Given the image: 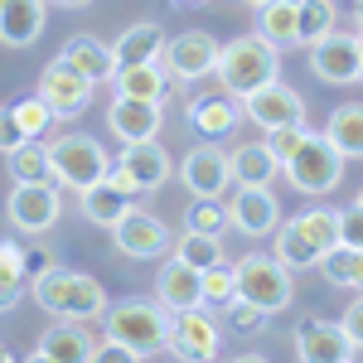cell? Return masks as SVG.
I'll list each match as a JSON object with an SVG mask.
<instances>
[{"label": "cell", "mask_w": 363, "mask_h": 363, "mask_svg": "<svg viewBox=\"0 0 363 363\" xmlns=\"http://www.w3.org/2000/svg\"><path fill=\"white\" fill-rule=\"evenodd\" d=\"M160 49H165V29L155 25V20H136V25L121 29V39L112 44V58H116V68H126V63L160 58Z\"/></svg>", "instance_id": "25"}, {"label": "cell", "mask_w": 363, "mask_h": 363, "mask_svg": "<svg viewBox=\"0 0 363 363\" xmlns=\"http://www.w3.org/2000/svg\"><path fill=\"white\" fill-rule=\"evenodd\" d=\"M169 5H203V0H169Z\"/></svg>", "instance_id": "50"}, {"label": "cell", "mask_w": 363, "mask_h": 363, "mask_svg": "<svg viewBox=\"0 0 363 363\" xmlns=\"http://www.w3.org/2000/svg\"><path fill=\"white\" fill-rule=\"evenodd\" d=\"M359 68H363V25H359Z\"/></svg>", "instance_id": "49"}, {"label": "cell", "mask_w": 363, "mask_h": 363, "mask_svg": "<svg viewBox=\"0 0 363 363\" xmlns=\"http://www.w3.org/2000/svg\"><path fill=\"white\" fill-rule=\"evenodd\" d=\"M5 165H10V179H15V184L49 179V150H44L39 140H20L15 150H5Z\"/></svg>", "instance_id": "32"}, {"label": "cell", "mask_w": 363, "mask_h": 363, "mask_svg": "<svg viewBox=\"0 0 363 363\" xmlns=\"http://www.w3.org/2000/svg\"><path fill=\"white\" fill-rule=\"evenodd\" d=\"M54 5H63V10H83V5H92V0H54Z\"/></svg>", "instance_id": "46"}, {"label": "cell", "mask_w": 363, "mask_h": 363, "mask_svg": "<svg viewBox=\"0 0 363 363\" xmlns=\"http://www.w3.org/2000/svg\"><path fill=\"white\" fill-rule=\"evenodd\" d=\"M25 247L20 242H0V315H10V310L25 301Z\"/></svg>", "instance_id": "31"}, {"label": "cell", "mask_w": 363, "mask_h": 363, "mask_svg": "<svg viewBox=\"0 0 363 363\" xmlns=\"http://www.w3.org/2000/svg\"><path fill=\"white\" fill-rule=\"evenodd\" d=\"M179 262H189L199 272H208V267H218L223 262V238H208V233H184L179 238Z\"/></svg>", "instance_id": "35"}, {"label": "cell", "mask_w": 363, "mask_h": 363, "mask_svg": "<svg viewBox=\"0 0 363 363\" xmlns=\"http://www.w3.org/2000/svg\"><path fill=\"white\" fill-rule=\"evenodd\" d=\"M349 286H354V291H363V247L354 252V281H349Z\"/></svg>", "instance_id": "45"}, {"label": "cell", "mask_w": 363, "mask_h": 363, "mask_svg": "<svg viewBox=\"0 0 363 363\" xmlns=\"http://www.w3.org/2000/svg\"><path fill=\"white\" fill-rule=\"evenodd\" d=\"M165 349L184 363H208V359H218V349H223V325L208 315V306L174 310L169 330H165Z\"/></svg>", "instance_id": "6"}, {"label": "cell", "mask_w": 363, "mask_h": 363, "mask_svg": "<svg viewBox=\"0 0 363 363\" xmlns=\"http://www.w3.org/2000/svg\"><path fill=\"white\" fill-rule=\"evenodd\" d=\"M39 97L49 102L54 116H83L87 102H92V83H87L73 63L54 58V63H44V73H39Z\"/></svg>", "instance_id": "13"}, {"label": "cell", "mask_w": 363, "mask_h": 363, "mask_svg": "<svg viewBox=\"0 0 363 363\" xmlns=\"http://www.w3.org/2000/svg\"><path fill=\"white\" fill-rule=\"evenodd\" d=\"M165 330H169V310L155 301H121L107 310V335L121 339L136 359H150L165 349Z\"/></svg>", "instance_id": "5"}, {"label": "cell", "mask_w": 363, "mask_h": 363, "mask_svg": "<svg viewBox=\"0 0 363 363\" xmlns=\"http://www.w3.org/2000/svg\"><path fill=\"white\" fill-rule=\"evenodd\" d=\"M34 359L39 363H87L92 359V335L83 330V320H54L39 335Z\"/></svg>", "instance_id": "19"}, {"label": "cell", "mask_w": 363, "mask_h": 363, "mask_svg": "<svg viewBox=\"0 0 363 363\" xmlns=\"http://www.w3.org/2000/svg\"><path fill=\"white\" fill-rule=\"evenodd\" d=\"M107 126H112L116 140H155V131H160V102L116 97L107 107Z\"/></svg>", "instance_id": "22"}, {"label": "cell", "mask_w": 363, "mask_h": 363, "mask_svg": "<svg viewBox=\"0 0 363 363\" xmlns=\"http://www.w3.org/2000/svg\"><path fill=\"white\" fill-rule=\"evenodd\" d=\"M189 228H194V233H208V238H223L228 233V208L218 203V199H194Z\"/></svg>", "instance_id": "37"}, {"label": "cell", "mask_w": 363, "mask_h": 363, "mask_svg": "<svg viewBox=\"0 0 363 363\" xmlns=\"http://www.w3.org/2000/svg\"><path fill=\"white\" fill-rule=\"evenodd\" d=\"M242 121V107H238V97H218V92H199V97H189V126H194L199 136L218 140L228 136L233 126Z\"/></svg>", "instance_id": "23"}, {"label": "cell", "mask_w": 363, "mask_h": 363, "mask_svg": "<svg viewBox=\"0 0 363 363\" xmlns=\"http://www.w3.org/2000/svg\"><path fill=\"white\" fill-rule=\"evenodd\" d=\"M281 174H286L291 189H301L310 199H325V194H335L339 179H344V155L325 140V131H306L301 150L291 160H281Z\"/></svg>", "instance_id": "3"}, {"label": "cell", "mask_w": 363, "mask_h": 363, "mask_svg": "<svg viewBox=\"0 0 363 363\" xmlns=\"http://www.w3.org/2000/svg\"><path fill=\"white\" fill-rule=\"evenodd\" d=\"M359 203H363V189H359Z\"/></svg>", "instance_id": "52"}, {"label": "cell", "mask_w": 363, "mask_h": 363, "mask_svg": "<svg viewBox=\"0 0 363 363\" xmlns=\"http://www.w3.org/2000/svg\"><path fill=\"white\" fill-rule=\"evenodd\" d=\"M112 83H116V97H136V102H169V97H179V87H184L174 73H165L160 58L116 68Z\"/></svg>", "instance_id": "16"}, {"label": "cell", "mask_w": 363, "mask_h": 363, "mask_svg": "<svg viewBox=\"0 0 363 363\" xmlns=\"http://www.w3.org/2000/svg\"><path fill=\"white\" fill-rule=\"evenodd\" d=\"M223 315H228L233 330H267V320H272L267 310H257L252 301H242V296H233V301L223 306Z\"/></svg>", "instance_id": "39"}, {"label": "cell", "mask_w": 363, "mask_h": 363, "mask_svg": "<svg viewBox=\"0 0 363 363\" xmlns=\"http://www.w3.org/2000/svg\"><path fill=\"white\" fill-rule=\"evenodd\" d=\"M116 165L136 179L140 194L160 189V184L169 179V155H165V145H155V140H126V150H121V160H116Z\"/></svg>", "instance_id": "20"}, {"label": "cell", "mask_w": 363, "mask_h": 363, "mask_svg": "<svg viewBox=\"0 0 363 363\" xmlns=\"http://www.w3.org/2000/svg\"><path fill=\"white\" fill-rule=\"evenodd\" d=\"M296 354L306 363H349L354 359V344H349L339 320H306L296 330Z\"/></svg>", "instance_id": "17"}, {"label": "cell", "mask_w": 363, "mask_h": 363, "mask_svg": "<svg viewBox=\"0 0 363 363\" xmlns=\"http://www.w3.org/2000/svg\"><path fill=\"white\" fill-rule=\"evenodd\" d=\"M0 5H5V0H0Z\"/></svg>", "instance_id": "53"}, {"label": "cell", "mask_w": 363, "mask_h": 363, "mask_svg": "<svg viewBox=\"0 0 363 363\" xmlns=\"http://www.w3.org/2000/svg\"><path fill=\"white\" fill-rule=\"evenodd\" d=\"M58 184L54 179H29V184H15L10 199H5V218L29 233V238H39V233H49L58 223Z\"/></svg>", "instance_id": "10"}, {"label": "cell", "mask_w": 363, "mask_h": 363, "mask_svg": "<svg viewBox=\"0 0 363 363\" xmlns=\"http://www.w3.org/2000/svg\"><path fill=\"white\" fill-rule=\"evenodd\" d=\"M228 165H233V184H272V179L281 174V160L272 155L267 140L238 145V150L228 155Z\"/></svg>", "instance_id": "28"}, {"label": "cell", "mask_w": 363, "mask_h": 363, "mask_svg": "<svg viewBox=\"0 0 363 363\" xmlns=\"http://www.w3.org/2000/svg\"><path fill=\"white\" fill-rule=\"evenodd\" d=\"M339 242L344 247H363V203L339 208Z\"/></svg>", "instance_id": "41"}, {"label": "cell", "mask_w": 363, "mask_h": 363, "mask_svg": "<svg viewBox=\"0 0 363 363\" xmlns=\"http://www.w3.org/2000/svg\"><path fill=\"white\" fill-rule=\"evenodd\" d=\"M272 233H277V252H272V257H277L281 267L306 272V267H315V262H320V247L306 238V228L296 223V218H291V223H277Z\"/></svg>", "instance_id": "30"}, {"label": "cell", "mask_w": 363, "mask_h": 363, "mask_svg": "<svg viewBox=\"0 0 363 363\" xmlns=\"http://www.w3.org/2000/svg\"><path fill=\"white\" fill-rule=\"evenodd\" d=\"M20 140H29V136L20 131V121H15V112H10V107H0V155H5V150H15Z\"/></svg>", "instance_id": "44"}, {"label": "cell", "mask_w": 363, "mask_h": 363, "mask_svg": "<svg viewBox=\"0 0 363 363\" xmlns=\"http://www.w3.org/2000/svg\"><path fill=\"white\" fill-rule=\"evenodd\" d=\"M155 301H160L169 315H174V310L203 306V277H199V267L169 257L165 267H160V277H155Z\"/></svg>", "instance_id": "18"}, {"label": "cell", "mask_w": 363, "mask_h": 363, "mask_svg": "<svg viewBox=\"0 0 363 363\" xmlns=\"http://www.w3.org/2000/svg\"><path fill=\"white\" fill-rule=\"evenodd\" d=\"M10 112H15L20 131H25L29 140H39V136H44V131H49V126L58 121V116L49 112V102H44L39 92H34V97H25V102H10Z\"/></svg>", "instance_id": "36"}, {"label": "cell", "mask_w": 363, "mask_h": 363, "mask_svg": "<svg viewBox=\"0 0 363 363\" xmlns=\"http://www.w3.org/2000/svg\"><path fill=\"white\" fill-rule=\"evenodd\" d=\"M29 291H34V301L49 310L54 320H97V315H107L102 281L87 277V272H73L63 262H44L29 277Z\"/></svg>", "instance_id": "1"}, {"label": "cell", "mask_w": 363, "mask_h": 363, "mask_svg": "<svg viewBox=\"0 0 363 363\" xmlns=\"http://www.w3.org/2000/svg\"><path fill=\"white\" fill-rule=\"evenodd\" d=\"M10 359H15V354H10V349H5V344H0V363H10Z\"/></svg>", "instance_id": "48"}, {"label": "cell", "mask_w": 363, "mask_h": 363, "mask_svg": "<svg viewBox=\"0 0 363 363\" xmlns=\"http://www.w3.org/2000/svg\"><path fill=\"white\" fill-rule=\"evenodd\" d=\"M199 277H203V306H218V310H223L228 301L238 296V286H233V267H223V262H218V267H208V272H199Z\"/></svg>", "instance_id": "38"}, {"label": "cell", "mask_w": 363, "mask_h": 363, "mask_svg": "<svg viewBox=\"0 0 363 363\" xmlns=\"http://www.w3.org/2000/svg\"><path fill=\"white\" fill-rule=\"evenodd\" d=\"M44 150H49V179L63 184V189H87L97 179H107V169H112V155L102 150V140L83 136V131L63 136V140H49Z\"/></svg>", "instance_id": "4"}, {"label": "cell", "mask_w": 363, "mask_h": 363, "mask_svg": "<svg viewBox=\"0 0 363 363\" xmlns=\"http://www.w3.org/2000/svg\"><path fill=\"white\" fill-rule=\"evenodd\" d=\"M92 359H97V363H102V359H116V363H140L136 354H131V349H126L121 339H112V335H102V344H92Z\"/></svg>", "instance_id": "43"}, {"label": "cell", "mask_w": 363, "mask_h": 363, "mask_svg": "<svg viewBox=\"0 0 363 363\" xmlns=\"http://www.w3.org/2000/svg\"><path fill=\"white\" fill-rule=\"evenodd\" d=\"M257 34H262L272 49H296V44H301L296 0H267V5H257Z\"/></svg>", "instance_id": "27"}, {"label": "cell", "mask_w": 363, "mask_h": 363, "mask_svg": "<svg viewBox=\"0 0 363 363\" xmlns=\"http://www.w3.org/2000/svg\"><path fill=\"white\" fill-rule=\"evenodd\" d=\"M213 73H218V83H223L228 97H247V92H257L262 83L281 78V49H272L262 34H242V39H233V44L218 49Z\"/></svg>", "instance_id": "2"}, {"label": "cell", "mask_w": 363, "mask_h": 363, "mask_svg": "<svg viewBox=\"0 0 363 363\" xmlns=\"http://www.w3.org/2000/svg\"><path fill=\"white\" fill-rule=\"evenodd\" d=\"M247 5H252V10H257V5H267V0H247Z\"/></svg>", "instance_id": "51"}, {"label": "cell", "mask_w": 363, "mask_h": 363, "mask_svg": "<svg viewBox=\"0 0 363 363\" xmlns=\"http://www.w3.org/2000/svg\"><path fill=\"white\" fill-rule=\"evenodd\" d=\"M344 335H349V344H354V354H363V296H354V306L344 310Z\"/></svg>", "instance_id": "42"}, {"label": "cell", "mask_w": 363, "mask_h": 363, "mask_svg": "<svg viewBox=\"0 0 363 363\" xmlns=\"http://www.w3.org/2000/svg\"><path fill=\"white\" fill-rule=\"evenodd\" d=\"M296 25H301V44L320 39V34H330V29L339 25L335 0H296Z\"/></svg>", "instance_id": "33"}, {"label": "cell", "mask_w": 363, "mask_h": 363, "mask_svg": "<svg viewBox=\"0 0 363 363\" xmlns=\"http://www.w3.org/2000/svg\"><path fill=\"white\" fill-rule=\"evenodd\" d=\"M296 223L306 228V238H310L320 252H330V247L339 242V208L315 203V208H306V213H296Z\"/></svg>", "instance_id": "34"}, {"label": "cell", "mask_w": 363, "mask_h": 363, "mask_svg": "<svg viewBox=\"0 0 363 363\" xmlns=\"http://www.w3.org/2000/svg\"><path fill=\"white\" fill-rule=\"evenodd\" d=\"M233 286H238L242 301H252L267 315L291 306V267H281L277 257H242L233 267Z\"/></svg>", "instance_id": "7"}, {"label": "cell", "mask_w": 363, "mask_h": 363, "mask_svg": "<svg viewBox=\"0 0 363 363\" xmlns=\"http://www.w3.org/2000/svg\"><path fill=\"white\" fill-rule=\"evenodd\" d=\"M310 73L320 83H335V87H349V83H363V68H359V34H344V29H330L320 39H310Z\"/></svg>", "instance_id": "8"}, {"label": "cell", "mask_w": 363, "mask_h": 363, "mask_svg": "<svg viewBox=\"0 0 363 363\" xmlns=\"http://www.w3.org/2000/svg\"><path fill=\"white\" fill-rule=\"evenodd\" d=\"M281 218V203L272 194V184H238V194L228 203V228L247 233V238H267Z\"/></svg>", "instance_id": "15"}, {"label": "cell", "mask_w": 363, "mask_h": 363, "mask_svg": "<svg viewBox=\"0 0 363 363\" xmlns=\"http://www.w3.org/2000/svg\"><path fill=\"white\" fill-rule=\"evenodd\" d=\"M78 208H83L87 223L97 228H112L126 208H131V194L126 189H116L112 179H97V184H87V189H78Z\"/></svg>", "instance_id": "26"}, {"label": "cell", "mask_w": 363, "mask_h": 363, "mask_svg": "<svg viewBox=\"0 0 363 363\" xmlns=\"http://www.w3.org/2000/svg\"><path fill=\"white\" fill-rule=\"evenodd\" d=\"M160 63H165V73H174L179 83H199V78H208L213 63H218V39L203 34V29H189V34H179V39H165Z\"/></svg>", "instance_id": "12"}, {"label": "cell", "mask_w": 363, "mask_h": 363, "mask_svg": "<svg viewBox=\"0 0 363 363\" xmlns=\"http://www.w3.org/2000/svg\"><path fill=\"white\" fill-rule=\"evenodd\" d=\"M306 131H310L306 121H301V126H281V131H272V140H267V145H272V155H277V160H291V155L301 150Z\"/></svg>", "instance_id": "40"}, {"label": "cell", "mask_w": 363, "mask_h": 363, "mask_svg": "<svg viewBox=\"0 0 363 363\" xmlns=\"http://www.w3.org/2000/svg\"><path fill=\"white\" fill-rule=\"evenodd\" d=\"M112 242H116L121 257L150 262V257H165L169 252V228L160 223L155 213H145V208H126V213L112 223Z\"/></svg>", "instance_id": "11"}, {"label": "cell", "mask_w": 363, "mask_h": 363, "mask_svg": "<svg viewBox=\"0 0 363 363\" xmlns=\"http://www.w3.org/2000/svg\"><path fill=\"white\" fill-rule=\"evenodd\" d=\"M238 102H242V116L252 126H262V131H281V126H301L306 121V97L296 87H286L281 78L262 83L257 92L238 97Z\"/></svg>", "instance_id": "9"}, {"label": "cell", "mask_w": 363, "mask_h": 363, "mask_svg": "<svg viewBox=\"0 0 363 363\" xmlns=\"http://www.w3.org/2000/svg\"><path fill=\"white\" fill-rule=\"evenodd\" d=\"M354 20H359V25H363V0H354Z\"/></svg>", "instance_id": "47"}, {"label": "cell", "mask_w": 363, "mask_h": 363, "mask_svg": "<svg viewBox=\"0 0 363 363\" xmlns=\"http://www.w3.org/2000/svg\"><path fill=\"white\" fill-rule=\"evenodd\" d=\"M179 179H184V189L194 199H223L228 189H233V165H228V155L213 140H203V145H194V150L184 155Z\"/></svg>", "instance_id": "14"}, {"label": "cell", "mask_w": 363, "mask_h": 363, "mask_svg": "<svg viewBox=\"0 0 363 363\" xmlns=\"http://www.w3.org/2000/svg\"><path fill=\"white\" fill-rule=\"evenodd\" d=\"M44 20H49L44 0H5L0 5V44H10V49L34 44L44 34Z\"/></svg>", "instance_id": "21"}, {"label": "cell", "mask_w": 363, "mask_h": 363, "mask_svg": "<svg viewBox=\"0 0 363 363\" xmlns=\"http://www.w3.org/2000/svg\"><path fill=\"white\" fill-rule=\"evenodd\" d=\"M63 63H73L78 73H83L87 83H112L116 73V58H112V44H102V39H92V34H78V39H68L63 49H58Z\"/></svg>", "instance_id": "24"}, {"label": "cell", "mask_w": 363, "mask_h": 363, "mask_svg": "<svg viewBox=\"0 0 363 363\" xmlns=\"http://www.w3.org/2000/svg\"><path fill=\"white\" fill-rule=\"evenodd\" d=\"M325 140L344 160H363V102H344L325 121Z\"/></svg>", "instance_id": "29"}]
</instances>
